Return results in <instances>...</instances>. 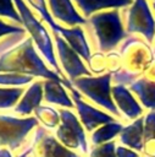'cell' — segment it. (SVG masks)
I'll return each instance as SVG.
<instances>
[{
	"label": "cell",
	"instance_id": "cell-1",
	"mask_svg": "<svg viewBox=\"0 0 155 157\" xmlns=\"http://www.w3.org/2000/svg\"><path fill=\"white\" fill-rule=\"evenodd\" d=\"M2 45L4 49L0 52V72L29 75L33 77H41L45 80L61 82L68 90L73 87L67 78L60 76L45 65L37 49L34 48L31 37L15 39L13 44H11V42L7 44L2 43Z\"/></svg>",
	"mask_w": 155,
	"mask_h": 157
},
{
	"label": "cell",
	"instance_id": "cell-2",
	"mask_svg": "<svg viewBox=\"0 0 155 157\" xmlns=\"http://www.w3.org/2000/svg\"><path fill=\"white\" fill-rule=\"evenodd\" d=\"M118 53L121 56V66L112 74V80L116 85L129 86L155 59V53L151 50V47L137 37L127 38Z\"/></svg>",
	"mask_w": 155,
	"mask_h": 157
},
{
	"label": "cell",
	"instance_id": "cell-3",
	"mask_svg": "<svg viewBox=\"0 0 155 157\" xmlns=\"http://www.w3.org/2000/svg\"><path fill=\"white\" fill-rule=\"evenodd\" d=\"M88 22L93 28L98 48L101 53H111L127 36L117 9L96 12L89 17Z\"/></svg>",
	"mask_w": 155,
	"mask_h": 157
},
{
	"label": "cell",
	"instance_id": "cell-4",
	"mask_svg": "<svg viewBox=\"0 0 155 157\" xmlns=\"http://www.w3.org/2000/svg\"><path fill=\"white\" fill-rule=\"evenodd\" d=\"M16 9L21 16V21L26 31L29 33L33 43L35 44L37 49L40 52V54L44 56V59L49 63V65L54 69L56 74L63 77L62 71L57 64V59L54 53V47H52V40L51 37L48 32V29L43 26V23L33 15L28 5L26 4L24 0H13Z\"/></svg>",
	"mask_w": 155,
	"mask_h": 157
},
{
	"label": "cell",
	"instance_id": "cell-5",
	"mask_svg": "<svg viewBox=\"0 0 155 157\" xmlns=\"http://www.w3.org/2000/svg\"><path fill=\"white\" fill-rule=\"evenodd\" d=\"M111 80L112 74L106 72L98 76H83L72 81L71 83L79 93H83L94 103L120 118L121 113L117 109L111 94Z\"/></svg>",
	"mask_w": 155,
	"mask_h": 157
},
{
	"label": "cell",
	"instance_id": "cell-6",
	"mask_svg": "<svg viewBox=\"0 0 155 157\" xmlns=\"http://www.w3.org/2000/svg\"><path fill=\"white\" fill-rule=\"evenodd\" d=\"M38 126L35 117L17 118L9 114H0V147L6 146L12 151L18 150L33 128Z\"/></svg>",
	"mask_w": 155,
	"mask_h": 157
},
{
	"label": "cell",
	"instance_id": "cell-7",
	"mask_svg": "<svg viewBox=\"0 0 155 157\" xmlns=\"http://www.w3.org/2000/svg\"><path fill=\"white\" fill-rule=\"evenodd\" d=\"M60 124L56 130V137L59 141L70 150L79 148L83 153L88 152V144L85 132L82 128V123L68 109H59Z\"/></svg>",
	"mask_w": 155,
	"mask_h": 157
},
{
	"label": "cell",
	"instance_id": "cell-8",
	"mask_svg": "<svg viewBox=\"0 0 155 157\" xmlns=\"http://www.w3.org/2000/svg\"><path fill=\"white\" fill-rule=\"evenodd\" d=\"M126 31L139 33L146 42L151 43L155 38V18L146 0H134L127 11Z\"/></svg>",
	"mask_w": 155,
	"mask_h": 157
},
{
	"label": "cell",
	"instance_id": "cell-9",
	"mask_svg": "<svg viewBox=\"0 0 155 157\" xmlns=\"http://www.w3.org/2000/svg\"><path fill=\"white\" fill-rule=\"evenodd\" d=\"M55 38V45L57 50V59L63 69V72L67 76L70 82L83 77V76H92L90 70L84 65L82 58L78 55L77 52L72 49V47L59 34L52 33Z\"/></svg>",
	"mask_w": 155,
	"mask_h": 157
},
{
	"label": "cell",
	"instance_id": "cell-10",
	"mask_svg": "<svg viewBox=\"0 0 155 157\" xmlns=\"http://www.w3.org/2000/svg\"><path fill=\"white\" fill-rule=\"evenodd\" d=\"M31 145L33 157H81L78 153L65 147L41 126H37Z\"/></svg>",
	"mask_w": 155,
	"mask_h": 157
},
{
	"label": "cell",
	"instance_id": "cell-11",
	"mask_svg": "<svg viewBox=\"0 0 155 157\" xmlns=\"http://www.w3.org/2000/svg\"><path fill=\"white\" fill-rule=\"evenodd\" d=\"M70 91H71V96H72V101L74 103V107L78 112L81 123L87 129V131L92 132L100 125H105V124L116 121V119L111 114L104 113V112L96 109L95 107L88 104L87 102H84L82 99L81 93L74 87H72Z\"/></svg>",
	"mask_w": 155,
	"mask_h": 157
},
{
	"label": "cell",
	"instance_id": "cell-12",
	"mask_svg": "<svg viewBox=\"0 0 155 157\" xmlns=\"http://www.w3.org/2000/svg\"><path fill=\"white\" fill-rule=\"evenodd\" d=\"M129 91L137 94L145 108L155 110V59L150 66L129 85Z\"/></svg>",
	"mask_w": 155,
	"mask_h": 157
},
{
	"label": "cell",
	"instance_id": "cell-13",
	"mask_svg": "<svg viewBox=\"0 0 155 157\" xmlns=\"http://www.w3.org/2000/svg\"><path fill=\"white\" fill-rule=\"evenodd\" d=\"M111 94L117 109L127 119L135 120L142 115L143 108L133 97L129 88H127L123 85H115L111 87Z\"/></svg>",
	"mask_w": 155,
	"mask_h": 157
},
{
	"label": "cell",
	"instance_id": "cell-14",
	"mask_svg": "<svg viewBox=\"0 0 155 157\" xmlns=\"http://www.w3.org/2000/svg\"><path fill=\"white\" fill-rule=\"evenodd\" d=\"M48 2L50 13L55 21L63 22L71 27L88 23V20L77 12L71 0H48Z\"/></svg>",
	"mask_w": 155,
	"mask_h": 157
},
{
	"label": "cell",
	"instance_id": "cell-15",
	"mask_svg": "<svg viewBox=\"0 0 155 157\" xmlns=\"http://www.w3.org/2000/svg\"><path fill=\"white\" fill-rule=\"evenodd\" d=\"M44 91H43V81H34L29 85L27 91L21 97L20 102L15 107V113L20 115H29L34 112L43 99Z\"/></svg>",
	"mask_w": 155,
	"mask_h": 157
},
{
	"label": "cell",
	"instance_id": "cell-16",
	"mask_svg": "<svg viewBox=\"0 0 155 157\" xmlns=\"http://www.w3.org/2000/svg\"><path fill=\"white\" fill-rule=\"evenodd\" d=\"M90 72L96 75H103L106 72L114 74L121 66V56L120 53H101L98 52L90 56V63L88 64Z\"/></svg>",
	"mask_w": 155,
	"mask_h": 157
},
{
	"label": "cell",
	"instance_id": "cell-17",
	"mask_svg": "<svg viewBox=\"0 0 155 157\" xmlns=\"http://www.w3.org/2000/svg\"><path fill=\"white\" fill-rule=\"evenodd\" d=\"M120 141L135 151H142L144 148V118L140 117L132 124L123 126L120 134Z\"/></svg>",
	"mask_w": 155,
	"mask_h": 157
},
{
	"label": "cell",
	"instance_id": "cell-18",
	"mask_svg": "<svg viewBox=\"0 0 155 157\" xmlns=\"http://www.w3.org/2000/svg\"><path fill=\"white\" fill-rule=\"evenodd\" d=\"M43 91H44V99L48 103L57 104L66 108H72L74 105L72 98L67 94L65 86L61 82L45 80L43 82Z\"/></svg>",
	"mask_w": 155,
	"mask_h": 157
},
{
	"label": "cell",
	"instance_id": "cell-19",
	"mask_svg": "<svg viewBox=\"0 0 155 157\" xmlns=\"http://www.w3.org/2000/svg\"><path fill=\"white\" fill-rule=\"evenodd\" d=\"M134 0H74L77 6L82 10L85 18H89L94 12L106 9H122L131 6Z\"/></svg>",
	"mask_w": 155,
	"mask_h": 157
},
{
	"label": "cell",
	"instance_id": "cell-20",
	"mask_svg": "<svg viewBox=\"0 0 155 157\" xmlns=\"http://www.w3.org/2000/svg\"><path fill=\"white\" fill-rule=\"evenodd\" d=\"M26 1H27L33 9H35V10L39 12L41 20L45 21V22L49 25V27L52 29V33H59L62 38H66V37L70 34L71 28L62 27L61 25H59V23L54 20V17L51 16L50 11L48 10V6H46L45 0H26Z\"/></svg>",
	"mask_w": 155,
	"mask_h": 157
},
{
	"label": "cell",
	"instance_id": "cell-21",
	"mask_svg": "<svg viewBox=\"0 0 155 157\" xmlns=\"http://www.w3.org/2000/svg\"><path fill=\"white\" fill-rule=\"evenodd\" d=\"M122 129H123V125L120 121H114V123L101 125L92 134V142L95 146L103 145L112 140L114 137H116L118 134H121Z\"/></svg>",
	"mask_w": 155,
	"mask_h": 157
},
{
	"label": "cell",
	"instance_id": "cell-22",
	"mask_svg": "<svg viewBox=\"0 0 155 157\" xmlns=\"http://www.w3.org/2000/svg\"><path fill=\"white\" fill-rule=\"evenodd\" d=\"M35 118L46 128H55L60 123V114L51 107L48 105H39L34 110Z\"/></svg>",
	"mask_w": 155,
	"mask_h": 157
},
{
	"label": "cell",
	"instance_id": "cell-23",
	"mask_svg": "<svg viewBox=\"0 0 155 157\" xmlns=\"http://www.w3.org/2000/svg\"><path fill=\"white\" fill-rule=\"evenodd\" d=\"M23 88L12 87V88H1L0 87V109H7L16 107L23 96Z\"/></svg>",
	"mask_w": 155,
	"mask_h": 157
},
{
	"label": "cell",
	"instance_id": "cell-24",
	"mask_svg": "<svg viewBox=\"0 0 155 157\" xmlns=\"http://www.w3.org/2000/svg\"><path fill=\"white\" fill-rule=\"evenodd\" d=\"M33 82V76L16 74V72H0V86H24Z\"/></svg>",
	"mask_w": 155,
	"mask_h": 157
},
{
	"label": "cell",
	"instance_id": "cell-25",
	"mask_svg": "<svg viewBox=\"0 0 155 157\" xmlns=\"http://www.w3.org/2000/svg\"><path fill=\"white\" fill-rule=\"evenodd\" d=\"M0 17H7L18 25H22L21 16L16 9L13 0H0Z\"/></svg>",
	"mask_w": 155,
	"mask_h": 157
},
{
	"label": "cell",
	"instance_id": "cell-26",
	"mask_svg": "<svg viewBox=\"0 0 155 157\" xmlns=\"http://www.w3.org/2000/svg\"><path fill=\"white\" fill-rule=\"evenodd\" d=\"M90 157H116L115 142H106L103 145H98L92 150Z\"/></svg>",
	"mask_w": 155,
	"mask_h": 157
},
{
	"label": "cell",
	"instance_id": "cell-27",
	"mask_svg": "<svg viewBox=\"0 0 155 157\" xmlns=\"http://www.w3.org/2000/svg\"><path fill=\"white\" fill-rule=\"evenodd\" d=\"M9 34H26V29H23L20 26H13V25H9L6 22H4L2 20H0V38L4 36H9Z\"/></svg>",
	"mask_w": 155,
	"mask_h": 157
},
{
	"label": "cell",
	"instance_id": "cell-28",
	"mask_svg": "<svg viewBox=\"0 0 155 157\" xmlns=\"http://www.w3.org/2000/svg\"><path fill=\"white\" fill-rule=\"evenodd\" d=\"M116 157H139V155L131 148H126L123 146H118L116 148Z\"/></svg>",
	"mask_w": 155,
	"mask_h": 157
},
{
	"label": "cell",
	"instance_id": "cell-29",
	"mask_svg": "<svg viewBox=\"0 0 155 157\" xmlns=\"http://www.w3.org/2000/svg\"><path fill=\"white\" fill-rule=\"evenodd\" d=\"M29 153H32V145H29L28 148H26L21 155H18V157H29Z\"/></svg>",
	"mask_w": 155,
	"mask_h": 157
},
{
	"label": "cell",
	"instance_id": "cell-30",
	"mask_svg": "<svg viewBox=\"0 0 155 157\" xmlns=\"http://www.w3.org/2000/svg\"><path fill=\"white\" fill-rule=\"evenodd\" d=\"M0 157H12V156H11V153H10L9 150L1 148V150H0Z\"/></svg>",
	"mask_w": 155,
	"mask_h": 157
},
{
	"label": "cell",
	"instance_id": "cell-31",
	"mask_svg": "<svg viewBox=\"0 0 155 157\" xmlns=\"http://www.w3.org/2000/svg\"><path fill=\"white\" fill-rule=\"evenodd\" d=\"M153 6H154V9H155V0H153Z\"/></svg>",
	"mask_w": 155,
	"mask_h": 157
},
{
	"label": "cell",
	"instance_id": "cell-32",
	"mask_svg": "<svg viewBox=\"0 0 155 157\" xmlns=\"http://www.w3.org/2000/svg\"><path fill=\"white\" fill-rule=\"evenodd\" d=\"M154 53H155V47H154Z\"/></svg>",
	"mask_w": 155,
	"mask_h": 157
}]
</instances>
